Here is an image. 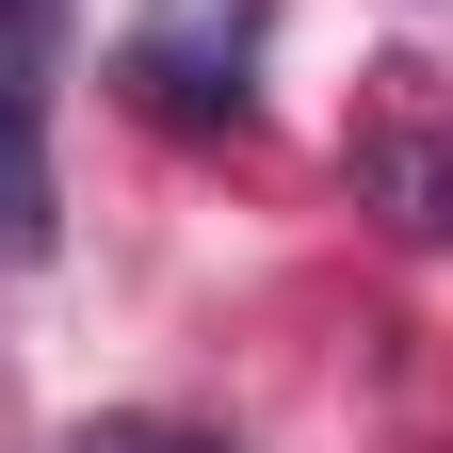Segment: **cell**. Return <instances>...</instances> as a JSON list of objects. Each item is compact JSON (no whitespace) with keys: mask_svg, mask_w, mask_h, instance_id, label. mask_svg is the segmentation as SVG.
I'll use <instances>...</instances> for the list:
<instances>
[{"mask_svg":"<svg viewBox=\"0 0 453 453\" xmlns=\"http://www.w3.org/2000/svg\"><path fill=\"white\" fill-rule=\"evenodd\" d=\"M49 81H33V0H0V259H49Z\"/></svg>","mask_w":453,"mask_h":453,"instance_id":"6da1fadb","label":"cell"},{"mask_svg":"<svg viewBox=\"0 0 453 453\" xmlns=\"http://www.w3.org/2000/svg\"><path fill=\"white\" fill-rule=\"evenodd\" d=\"M357 195H388V226L437 243V226H453V146L421 130V113H372V130H357Z\"/></svg>","mask_w":453,"mask_h":453,"instance_id":"7a4b0ae2","label":"cell"},{"mask_svg":"<svg viewBox=\"0 0 453 453\" xmlns=\"http://www.w3.org/2000/svg\"><path fill=\"white\" fill-rule=\"evenodd\" d=\"M81 453H195V437H81Z\"/></svg>","mask_w":453,"mask_h":453,"instance_id":"3957f363","label":"cell"}]
</instances>
